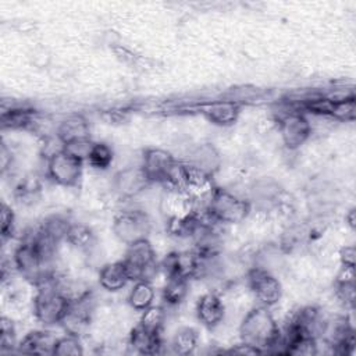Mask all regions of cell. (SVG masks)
Wrapping results in <instances>:
<instances>
[{
  "label": "cell",
  "mask_w": 356,
  "mask_h": 356,
  "mask_svg": "<svg viewBox=\"0 0 356 356\" xmlns=\"http://www.w3.org/2000/svg\"><path fill=\"white\" fill-rule=\"evenodd\" d=\"M239 338L261 353L281 352V328L270 307L256 305L249 309L238 327Z\"/></svg>",
  "instance_id": "1"
},
{
  "label": "cell",
  "mask_w": 356,
  "mask_h": 356,
  "mask_svg": "<svg viewBox=\"0 0 356 356\" xmlns=\"http://www.w3.org/2000/svg\"><path fill=\"white\" fill-rule=\"evenodd\" d=\"M60 275L61 273L54 270L35 286L36 293L32 299V312L36 321L44 327L61 324L70 309L71 300L58 288Z\"/></svg>",
  "instance_id": "2"
},
{
  "label": "cell",
  "mask_w": 356,
  "mask_h": 356,
  "mask_svg": "<svg viewBox=\"0 0 356 356\" xmlns=\"http://www.w3.org/2000/svg\"><path fill=\"white\" fill-rule=\"evenodd\" d=\"M250 211L252 204L248 197L217 185L203 209L207 217L224 227L243 222Z\"/></svg>",
  "instance_id": "3"
},
{
  "label": "cell",
  "mask_w": 356,
  "mask_h": 356,
  "mask_svg": "<svg viewBox=\"0 0 356 356\" xmlns=\"http://www.w3.org/2000/svg\"><path fill=\"white\" fill-rule=\"evenodd\" d=\"M15 271L33 286L39 285L56 267L47 261L36 242L25 235L22 241L15 246L11 256Z\"/></svg>",
  "instance_id": "4"
},
{
  "label": "cell",
  "mask_w": 356,
  "mask_h": 356,
  "mask_svg": "<svg viewBox=\"0 0 356 356\" xmlns=\"http://www.w3.org/2000/svg\"><path fill=\"white\" fill-rule=\"evenodd\" d=\"M274 121L278 127L281 140L288 150H298L313 134L309 117L299 111L291 102L284 104V110L278 111Z\"/></svg>",
  "instance_id": "5"
},
{
  "label": "cell",
  "mask_w": 356,
  "mask_h": 356,
  "mask_svg": "<svg viewBox=\"0 0 356 356\" xmlns=\"http://www.w3.org/2000/svg\"><path fill=\"white\" fill-rule=\"evenodd\" d=\"M152 227L153 222L147 211L138 207L121 210L113 218V234L125 246L147 239Z\"/></svg>",
  "instance_id": "6"
},
{
  "label": "cell",
  "mask_w": 356,
  "mask_h": 356,
  "mask_svg": "<svg viewBox=\"0 0 356 356\" xmlns=\"http://www.w3.org/2000/svg\"><path fill=\"white\" fill-rule=\"evenodd\" d=\"M85 161L64 147L46 157V177L63 188H74L79 184L83 174Z\"/></svg>",
  "instance_id": "7"
},
{
  "label": "cell",
  "mask_w": 356,
  "mask_h": 356,
  "mask_svg": "<svg viewBox=\"0 0 356 356\" xmlns=\"http://www.w3.org/2000/svg\"><path fill=\"white\" fill-rule=\"evenodd\" d=\"M122 261L128 270L131 281L150 280L159 273L156 249L150 239H142L127 246Z\"/></svg>",
  "instance_id": "8"
},
{
  "label": "cell",
  "mask_w": 356,
  "mask_h": 356,
  "mask_svg": "<svg viewBox=\"0 0 356 356\" xmlns=\"http://www.w3.org/2000/svg\"><path fill=\"white\" fill-rule=\"evenodd\" d=\"M246 285L260 306L273 307L282 298V285L275 273L263 267L252 266L246 271Z\"/></svg>",
  "instance_id": "9"
},
{
  "label": "cell",
  "mask_w": 356,
  "mask_h": 356,
  "mask_svg": "<svg viewBox=\"0 0 356 356\" xmlns=\"http://www.w3.org/2000/svg\"><path fill=\"white\" fill-rule=\"evenodd\" d=\"M249 202L252 209L259 211H282L291 209V202L286 200V192L273 178H259L249 189Z\"/></svg>",
  "instance_id": "10"
},
{
  "label": "cell",
  "mask_w": 356,
  "mask_h": 356,
  "mask_svg": "<svg viewBox=\"0 0 356 356\" xmlns=\"http://www.w3.org/2000/svg\"><path fill=\"white\" fill-rule=\"evenodd\" d=\"M153 185L140 164L118 170L111 179L113 192L121 200H135Z\"/></svg>",
  "instance_id": "11"
},
{
  "label": "cell",
  "mask_w": 356,
  "mask_h": 356,
  "mask_svg": "<svg viewBox=\"0 0 356 356\" xmlns=\"http://www.w3.org/2000/svg\"><path fill=\"white\" fill-rule=\"evenodd\" d=\"M177 161L178 160L172 156V153L165 149L147 147L143 150L140 165L153 184L164 185Z\"/></svg>",
  "instance_id": "12"
},
{
  "label": "cell",
  "mask_w": 356,
  "mask_h": 356,
  "mask_svg": "<svg viewBox=\"0 0 356 356\" xmlns=\"http://www.w3.org/2000/svg\"><path fill=\"white\" fill-rule=\"evenodd\" d=\"M195 313L197 320L206 328H217L225 318V303L217 291L204 292L196 302Z\"/></svg>",
  "instance_id": "13"
},
{
  "label": "cell",
  "mask_w": 356,
  "mask_h": 356,
  "mask_svg": "<svg viewBox=\"0 0 356 356\" xmlns=\"http://www.w3.org/2000/svg\"><path fill=\"white\" fill-rule=\"evenodd\" d=\"M56 136L61 142L63 147L92 140L90 127L88 120L81 114H71L63 118L56 127Z\"/></svg>",
  "instance_id": "14"
},
{
  "label": "cell",
  "mask_w": 356,
  "mask_h": 356,
  "mask_svg": "<svg viewBox=\"0 0 356 356\" xmlns=\"http://www.w3.org/2000/svg\"><path fill=\"white\" fill-rule=\"evenodd\" d=\"M199 111L214 125L231 127L239 118L241 103L231 99L213 100L202 104Z\"/></svg>",
  "instance_id": "15"
},
{
  "label": "cell",
  "mask_w": 356,
  "mask_h": 356,
  "mask_svg": "<svg viewBox=\"0 0 356 356\" xmlns=\"http://www.w3.org/2000/svg\"><path fill=\"white\" fill-rule=\"evenodd\" d=\"M184 161L203 171L211 178H214V175L220 171L222 165V157L217 147L211 143L195 145L189 149V153Z\"/></svg>",
  "instance_id": "16"
},
{
  "label": "cell",
  "mask_w": 356,
  "mask_h": 356,
  "mask_svg": "<svg viewBox=\"0 0 356 356\" xmlns=\"http://www.w3.org/2000/svg\"><path fill=\"white\" fill-rule=\"evenodd\" d=\"M128 345L134 352L140 355L161 353L164 348L163 332L149 331L136 323V325L129 331Z\"/></svg>",
  "instance_id": "17"
},
{
  "label": "cell",
  "mask_w": 356,
  "mask_h": 356,
  "mask_svg": "<svg viewBox=\"0 0 356 356\" xmlns=\"http://www.w3.org/2000/svg\"><path fill=\"white\" fill-rule=\"evenodd\" d=\"M97 282L107 292H118L131 282V277L124 261L118 260L102 266L97 274Z\"/></svg>",
  "instance_id": "18"
},
{
  "label": "cell",
  "mask_w": 356,
  "mask_h": 356,
  "mask_svg": "<svg viewBox=\"0 0 356 356\" xmlns=\"http://www.w3.org/2000/svg\"><path fill=\"white\" fill-rule=\"evenodd\" d=\"M160 211L165 216V220L184 217L195 211V204L186 192L165 189L160 199Z\"/></svg>",
  "instance_id": "19"
},
{
  "label": "cell",
  "mask_w": 356,
  "mask_h": 356,
  "mask_svg": "<svg viewBox=\"0 0 356 356\" xmlns=\"http://www.w3.org/2000/svg\"><path fill=\"white\" fill-rule=\"evenodd\" d=\"M57 337L46 330H33L22 337L17 350L26 355H53Z\"/></svg>",
  "instance_id": "20"
},
{
  "label": "cell",
  "mask_w": 356,
  "mask_h": 356,
  "mask_svg": "<svg viewBox=\"0 0 356 356\" xmlns=\"http://www.w3.org/2000/svg\"><path fill=\"white\" fill-rule=\"evenodd\" d=\"M156 288L150 280H138L132 282L129 288L127 302L132 310L143 312L145 309L154 305Z\"/></svg>",
  "instance_id": "21"
},
{
  "label": "cell",
  "mask_w": 356,
  "mask_h": 356,
  "mask_svg": "<svg viewBox=\"0 0 356 356\" xmlns=\"http://www.w3.org/2000/svg\"><path fill=\"white\" fill-rule=\"evenodd\" d=\"M65 242L74 249L88 253L92 252L96 245V234L89 225L72 221L68 228Z\"/></svg>",
  "instance_id": "22"
},
{
  "label": "cell",
  "mask_w": 356,
  "mask_h": 356,
  "mask_svg": "<svg viewBox=\"0 0 356 356\" xmlns=\"http://www.w3.org/2000/svg\"><path fill=\"white\" fill-rule=\"evenodd\" d=\"M189 282L182 278H165L161 289V305L167 310L178 307L189 293Z\"/></svg>",
  "instance_id": "23"
},
{
  "label": "cell",
  "mask_w": 356,
  "mask_h": 356,
  "mask_svg": "<svg viewBox=\"0 0 356 356\" xmlns=\"http://www.w3.org/2000/svg\"><path fill=\"white\" fill-rule=\"evenodd\" d=\"M38 122L36 111L24 107V106H14L1 113V125L3 128L10 129H22L33 127Z\"/></svg>",
  "instance_id": "24"
},
{
  "label": "cell",
  "mask_w": 356,
  "mask_h": 356,
  "mask_svg": "<svg viewBox=\"0 0 356 356\" xmlns=\"http://www.w3.org/2000/svg\"><path fill=\"white\" fill-rule=\"evenodd\" d=\"M71 222L72 221L65 216L51 214L40 222V225L38 227V231L49 241L54 242L56 245H60L61 242H65L67 232Z\"/></svg>",
  "instance_id": "25"
},
{
  "label": "cell",
  "mask_w": 356,
  "mask_h": 356,
  "mask_svg": "<svg viewBox=\"0 0 356 356\" xmlns=\"http://www.w3.org/2000/svg\"><path fill=\"white\" fill-rule=\"evenodd\" d=\"M332 107L330 120L339 122H352L356 118V100L353 93H331Z\"/></svg>",
  "instance_id": "26"
},
{
  "label": "cell",
  "mask_w": 356,
  "mask_h": 356,
  "mask_svg": "<svg viewBox=\"0 0 356 356\" xmlns=\"http://www.w3.org/2000/svg\"><path fill=\"white\" fill-rule=\"evenodd\" d=\"M199 345V334L192 327H181L171 338L170 346L177 355H191Z\"/></svg>",
  "instance_id": "27"
},
{
  "label": "cell",
  "mask_w": 356,
  "mask_h": 356,
  "mask_svg": "<svg viewBox=\"0 0 356 356\" xmlns=\"http://www.w3.org/2000/svg\"><path fill=\"white\" fill-rule=\"evenodd\" d=\"M42 185L36 177H24L14 186V196L24 206L33 204L40 196Z\"/></svg>",
  "instance_id": "28"
},
{
  "label": "cell",
  "mask_w": 356,
  "mask_h": 356,
  "mask_svg": "<svg viewBox=\"0 0 356 356\" xmlns=\"http://www.w3.org/2000/svg\"><path fill=\"white\" fill-rule=\"evenodd\" d=\"M114 161V150L106 142L92 143L85 163H88L95 170H107Z\"/></svg>",
  "instance_id": "29"
},
{
  "label": "cell",
  "mask_w": 356,
  "mask_h": 356,
  "mask_svg": "<svg viewBox=\"0 0 356 356\" xmlns=\"http://www.w3.org/2000/svg\"><path fill=\"white\" fill-rule=\"evenodd\" d=\"M167 323V309L163 305H152L150 307L140 312L138 324L153 332H164Z\"/></svg>",
  "instance_id": "30"
},
{
  "label": "cell",
  "mask_w": 356,
  "mask_h": 356,
  "mask_svg": "<svg viewBox=\"0 0 356 356\" xmlns=\"http://www.w3.org/2000/svg\"><path fill=\"white\" fill-rule=\"evenodd\" d=\"M53 355L57 356H81L83 355V342L82 338L64 334L63 337H57Z\"/></svg>",
  "instance_id": "31"
},
{
  "label": "cell",
  "mask_w": 356,
  "mask_h": 356,
  "mask_svg": "<svg viewBox=\"0 0 356 356\" xmlns=\"http://www.w3.org/2000/svg\"><path fill=\"white\" fill-rule=\"evenodd\" d=\"M18 342H17V331L15 325L8 317H1L0 323V352L1 353H10L17 350Z\"/></svg>",
  "instance_id": "32"
},
{
  "label": "cell",
  "mask_w": 356,
  "mask_h": 356,
  "mask_svg": "<svg viewBox=\"0 0 356 356\" xmlns=\"http://www.w3.org/2000/svg\"><path fill=\"white\" fill-rule=\"evenodd\" d=\"M335 295L345 307L353 309L356 300L355 281H335Z\"/></svg>",
  "instance_id": "33"
},
{
  "label": "cell",
  "mask_w": 356,
  "mask_h": 356,
  "mask_svg": "<svg viewBox=\"0 0 356 356\" xmlns=\"http://www.w3.org/2000/svg\"><path fill=\"white\" fill-rule=\"evenodd\" d=\"M0 221H1V238L3 241L11 239L15 234V214L10 206L6 203L1 204L0 210Z\"/></svg>",
  "instance_id": "34"
},
{
  "label": "cell",
  "mask_w": 356,
  "mask_h": 356,
  "mask_svg": "<svg viewBox=\"0 0 356 356\" xmlns=\"http://www.w3.org/2000/svg\"><path fill=\"white\" fill-rule=\"evenodd\" d=\"M339 261L341 266L346 267H355V259H356V249L353 245H345L339 249Z\"/></svg>",
  "instance_id": "35"
},
{
  "label": "cell",
  "mask_w": 356,
  "mask_h": 356,
  "mask_svg": "<svg viewBox=\"0 0 356 356\" xmlns=\"http://www.w3.org/2000/svg\"><path fill=\"white\" fill-rule=\"evenodd\" d=\"M229 353H236V355H260L261 352H260L257 348H254V346H252V345H249V343L241 341L239 343L234 345V346L229 349Z\"/></svg>",
  "instance_id": "36"
},
{
  "label": "cell",
  "mask_w": 356,
  "mask_h": 356,
  "mask_svg": "<svg viewBox=\"0 0 356 356\" xmlns=\"http://www.w3.org/2000/svg\"><path fill=\"white\" fill-rule=\"evenodd\" d=\"M0 154H1V171L6 172L7 170H11V167H13V154H11V150H8L4 143L1 146Z\"/></svg>",
  "instance_id": "37"
},
{
  "label": "cell",
  "mask_w": 356,
  "mask_h": 356,
  "mask_svg": "<svg viewBox=\"0 0 356 356\" xmlns=\"http://www.w3.org/2000/svg\"><path fill=\"white\" fill-rule=\"evenodd\" d=\"M345 221H346V225H348L350 229L355 228V225H356V211H355L353 207L345 214Z\"/></svg>",
  "instance_id": "38"
}]
</instances>
